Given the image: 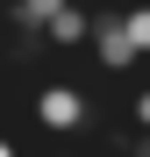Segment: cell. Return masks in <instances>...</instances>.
<instances>
[{
    "instance_id": "cell-1",
    "label": "cell",
    "mask_w": 150,
    "mask_h": 157,
    "mask_svg": "<svg viewBox=\"0 0 150 157\" xmlns=\"http://www.w3.org/2000/svg\"><path fill=\"white\" fill-rule=\"evenodd\" d=\"M86 121H93V100L71 86V78H50V86L36 93V128L43 136H79Z\"/></svg>"
},
{
    "instance_id": "cell-2",
    "label": "cell",
    "mask_w": 150,
    "mask_h": 157,
    "mask_svg": "<svg viewBox=\"0 0 150 157\" xmlns=\"http://www.w3.org/2000/svg\"><path fill=\"white\" fill-rule=\"evenodd\" d=\"M86 50H93V57L107 64V71H129V64L143 57V50L129 43V29H121V7H93V29H86Z\"/></svg>"
},
{
    "instance_id": "cell-3",
    "label": "cell",
    "mask_w": 150,
    "mask_h": 157,
    "mask_svg": "<svg viewBox=\"0 0 150 157\" xmlns=\"http://www.w3.org/2000/svg\"><path fill=\"white\" fill-rule=\"evenodd\" d=\"M86 29H93V7H86V0H64V7H57V14L43 21V43L71 50V43H86Z\"/></svg>"
},
{
    "instance_id": "cell-4",
    "label": "cell",
    "mask_w": 150,
    "mask_h": 157,
    "mask_svg": "<svg viewBox=\"0 0 150 157\" xmlns=\"http://www.w3.org/2000/svg\"><path fill=\"white\" fill-rule=\"evenodd\" d=\"M57 7H64V0H7V21H14L21 36H43V21L57 14Z\"/></svg>"
},
{
    "instance_id": "cell-5",
    "label": "cell",
    "mask_w": 150,
    "mask_h": 157,
    "mask_svg": "<svg viewBox=\"0 0 150 157\" xmlns=\"http://www.w3.org/2000/svg\"><path fill=\"white\" fill-rule=\"evenodd\" d=\"M121 29H129V43L150 57V0H136V7H121Z\"/></svg>"
},
{
    "instance_id": "cell-6",
    "label": "cell",
    "mask_w": 150,
    "mask_h": 157,
    "mask_svg": "<svg viewBox=\"0 0 150 157\" xmlns=\"http://www.w3.org/2000/svg\"><path fill=\"white\" fill-rule=\"evenodd\" d=\"M129 114H136V128H150V86H143V93L129 100Z\"/></svg>"
},
{
    "instance_id": "cell-7",
    "label": "cell",
    "mask_w": 150,
    "mask_h": 157,
    "mask_svg": "<svg viewBox=\"0 0 150 157\" xmlns=\"http://www.w3.org/2000/svg\"><path fill=\"white\" fill-rule=\"evenodd\" d=\"M129 157H150V128H136V143H129Z\"/></svg>"
},
{
    "instance_id": "cell-8",
    "label": "cell",
    "mask_w": 150,
    "mask_h": 157,
    "mask_svg": "<svg viewBox=\"0 0 150 157\" xmlns=\"http://www.w3.org/2000/svg\"><path fill=\"white\" fill-rule=\"evenodd\" d=\"M0 157H14V143H7V136H0Z\"/></svg>"
},
{
    "instance_id": "cell-9",
    "label": "cell",
    "mask_w": 150,
    "mask_h": 157,
    "mask_svg": "<svg viewBox=\"0 0 150 157\" xmlns=\"http://www.w3.org/2000/svg\"><path fill=\"white\" fill-rule=\"evenodd\" d=\"M50 157H71V150H50Z\"/></svg>"
}]
</instances>
